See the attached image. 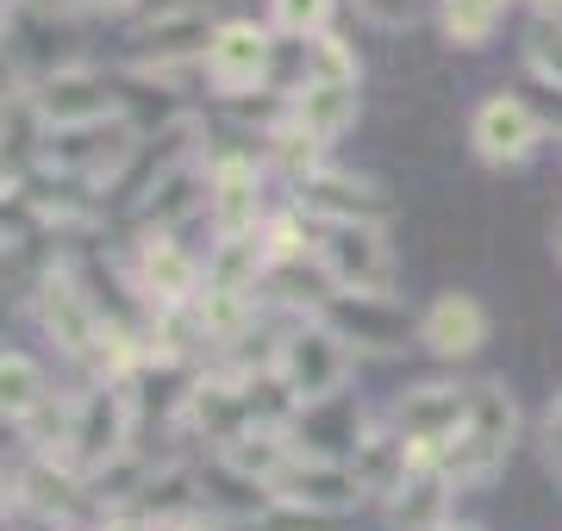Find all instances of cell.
Segmentation results:
<instances>
[{"label":"cell","mask_w":562,"mask_h":531,"mask_svg":"<svg viewBox=\"0 0 562 531\" xmlns=\"http://www.w3.org/2000/svg\"><path fill=\"white\" fill-rule=\"evenodd\" d=\"M513 444H519V400H513V388L506 382H475L469 388V419L443 444L438 470L450 475V488H487L506 470Z\"/></svg>","instance_id":"6da1fadb"},{"label":"cell","mask_w":562,"mask_h":531,"mask_svg":"<svg viewBox=\"0 0 562 531\" xmlns=\"http://www.w3.org/2000/svg\"><path fill=\"white\" fill-rule=\"evenodd\" d=\"M350 350L357 344H350L331 319L306 313V319H294V326L281 331V344H276L269 363H276L288 400H294V407H313V400H331V394L350 388V369H357Z\"/></svg>","instance_id":"7a4b0ae2"},{"label":"cell","mask_w":562,"mask_h":531,"mask_svg":"<svg viewBox=\"0 0 562 531\" xmlns=\"http://www.w3.org/2000/svg\"><path fill=\"white\" fill-rule=\"evenodd\" d=\"M313 263H319L325 287H344V294H394V250H387V231L369 219H325L319 238H313Z\"/></svg>","instance_id":"3957f363"},{"label":"cell","mask_w":562,"mask_h":531,"mask_svg":"<svg viewBox=\"0 0 562 531\" xmlns=\"http://www.w3.org/2000/svg\"><path fill=\"white\" fill-rule=\"evenodd\" d=\"M32 313H38L44 338L69 357V363H88L94 369V357H101V331H106V313L101 301L81 287L76 269H44L38 287H32Z\"/></svg>","instance_id":"277c9868"},{"label":"cell","mask_w":562,"mask_h":531,"mask_svg":"<svg viewBox=\"0 0 562 531\" xmlns=\"http://www.w3.org/2000/svg\"><path fill=\"white\" fill-rule=\"evenodd\" d=\"M138 150V132L125 120L101 125H69V132H44V169H57L81 188H113Z\"/></svg>","instance_id":"5b68a950"},{"label":"cell","mask_w":562,"mask_h":531,"mask_svg":"<svg viewBox=\"0 0 562 531\" xmlns=\"http://www.w3.org/2000/svg\"><path fill=\"white\" fill-rule=\"evenodd\" d=\"M206 88L225 94V101H244V94H257L269 82V69H276V25H257V20H220L213 44H206Z\"/></svg>","instance_id":"8992f818"},{"label":"cell","mask_w":562,"mask_h":531,"mask_svg":"<svg viewBox=\"0 0 562 531\" xmlns=\"http://www.w3.org/2000/svg\"><path fill=\"white\" fill-rule=\"evenodd\" d=\"M25 101H32L38 132H69V125L120 120V94H113V82H106L101 69H88V63H63V69H50Z\"/></svg>","instance_id":"52a82bcc"},{"label":"cell","mask_w":562,"mask_h":531,"mask_svg":"<svg viewBox=\"0 0 562 531\" xmlns=\"http://www.w3.org/2000/svg\"><path fill=\"white\" fill-rule=\"evenodd\" d=\"M138 407H132V382H101V388L76 394V431H69V470H101L106 456H120L132 444Z\"/></svg>","instance_id":"ba28073f"},{"label":"cell","mask_w":562,"mask_h":531,"mask_svg":"<svg viewBox=\"0 0 562 531\" xmlns=\"http://www.w3.org/2000/svg\"><path fill=\"white\" fill-rule=\"evenodd\" d=\"M213 32H220L213 0H169V7H157V13L132 32V44H138V69H176V63L206 57Z\"/></svg>","instance_id":"9c48e42d"},{"label":"cell","mask_w":562,"mask_h":531,"mask_svg":"<svg viewBox=\"0 0 562 531\" xmlns=\"http://www.w3.org/2000/svg\"><path fill=\"white\" fill-rule=\"evenodd\" d=\"M206 219L213 231H257L262 213V150H213L206 157Z\"/></svg>","instance_id":"30bf717a"},{"label":"cell","mask_w":562,"mask_h":531,"mask_svg":"<svg viewBox=\"0 0 562 531\" xmlns=\"http://www.w3.org/2000/svg\"><path fill=\"white\" fill-rule=\"evenodd\" d=\"M469 144H475V157L494 169H519L538 157L543 144V120L538 106L519 101V94H487L475 113H469Z\"/></svg>","instance_id":"8fae6325"},{"label":"cell","mask_w":562,"mask_h":531,"mask_svg":"<svg viewBox=\"0 0 562 531\" xmlns=\"http://www.w3.org/2000/svg\"><path fill=\"white\" fill-rule=\"evenodd\" d=\"M132 287H138L144 313L150 307H188V301H201L206 263H194V257L176 245V231H144L138 257H132Z\"/></svg>","instance_id":"7c38bea8"},{"label":"cell","mask_w":562,"mask_h":531,"mask_svg":"<svg viewBox=\"0 0 562 531\" xmlns=\"http://www.w3.org/2000/svg\"><path fill=\"white\" fill-rule=\"evenodd\" d=\"M269 500H288V507H313V512H350L362 507L369 494H362L357 470L344 463V456H325V450H301L288 470L269 482Z\"/></svg>","instance_id":"4fadbf2b"},{"label":"cell","mask_w":562,"mask_h":531,"mask_svg":"<svg viewBox=\"0 0 562 531\" xmlns=\"http://www.w3.org/2000/svg\"><path fill=\"white\" fill-rule=\"evenodd\" d=\"M313 313L331 319L350 344L375 350V357H394V350H406V338H419V326H406V313L394 307V294H344V287H331V294H319Z\"/></svg>","instance_id":"5bb4252c"},{"label":"cell","mask_w":562,"mask_h":531,"mask_svg":"<svg viewBox=\"0 0 562 531\" xmlns=\"http://www.w3.org/2000/svg\"><path fill=\"white\" fill-rule=\"evenodd\" d=\"M294 206H301L306 219H369L382 225L394 213L382 182H369V176H350V169H306L301 182H294Z\"/></svg>","instance_id":"9a60e30c"},{"label":"cell","mask_w":562,"mask_h":531,"mask_svg":"<svg viewBox=\"0 0 562 531\" xmlns=\"http://www.w3.org/2000/svg\"><path fill=\"white\" fill-rule=\"evenodd\" d=\"M181 426L194 431L201 444H232L244 426H257V407H250V388H244V375H206L188 388L181 400Z\"/></svg>","instance_id":"2e32d148"},{"label":"cell","mask_w":562,"mask_h":531,"mask_svg":"<svg viewBox=\"0 0 562 531\" xmlns=\"http://www.w3.org/2000/svg\"><path fill=\"white\" fill-rule=\"evenodd\" d=\"M413 326H419V344L431 350V357H443V363H469V357L487 344V331H494L487 326V307L475 294H462V287L438 294Z\"/></svg>","instance_id":"e0dca14e"},{"label":"cell","mask_w":562,"mask_h":531,"mask_svg":"<svg viewBox=\"0 0 562 531\" xmlns=\"http://www.w3.org/2000/svg\"><path fill=\"white\" fill-rule=\"evenodd\" d=\"M462 419H469V388H450V382H425V388L401 394V407H394V431L413 444H431L438 456L462 431Z\"/></svg>","instance_id":"ac0fdd59"},{"label":"cell","mask_w":562,"mask_h":531,"mask_svg":"<svg viewBox=\"0 0 562 531\" xmlns=\"http://www.w3.org/2000/svg\"><path fill=\"white\" fill-rule=\"evenodd\" d=\"M188 213H206V163H194V157H188V163H176L138 206H132L138 238H144V231H176Z\"/></svg>","instance_id":"d6986e66"},{"label":"cell","mask_w":562,"mask_h":531,"mask_svg":"<svg viewBox=\"0 0 562 531\" xmlns=\"http://www.w3.org/2000/svg\"><path fill=\"white\" fill-rule=\"evenodd\" d=\"M344 463L357 470V482H362V494H369V500H387L394 488H406V482L419 475V470H413V450H406L401 431H362L357 450H350Z\"/></svg>","instance_id":"ffe728a7"},{"label":"cell","mask_w":562,"mask_h":531,"mask_svg":"<svg viewBox=\"0 0 562 531\" xmlns=\"http://www.w3.org/2000/svg\"><path fill=\"white\" fill-rule=\"evenodd\" d=\"M288 113L313 132L319 144H338L350 125H357L362 101H357V82H301L288 94Z\"/></svg>","instance_id":"44dd1931"},{"label":"cell","mask_w":562,"mask_h":531,"mask_svg":"<svg viewBox=\"0 0 562 531\" xmlns=\"http://www.w3.org/2000/svg\"><path fill=\"white\" fill-rule=\"evenodd\" d=\"M450 475L443 470H425V475H413L406 488H394L382 500L387 507V519H394V531H438L443 519H450Z\"/></svg>","instance_id":"7402d4cb"},{"label":"cell","mask_w":562,"mask_h":531,"mask_svg":"<svg viewBox=\"0 0 562 531\" xmlns=\"http://www.w3.org/2000/svg\"><path fill=\"white\" fill-rule=\"evenodd\" d=\"M294 438H301V450H325V456H350L362 438V413L344 407V394H331V400H313V407H301V426H294Z\"/></svg>","instance_id":"603a6c76"},{"label":"cell","mask_w":562,"mask_h":531,"mask_svg":"<svg viewBox=\"0 0 562 531\" xmlns=\"http://www.w3.org/2000/svg\"><path fill=\"white\" fill-rule=\"evenodd\" d=\"M44 400H50L44 369L25 350H0V426H25Z\"/></svg>","instance_id":"cb8c5ba5"},{"label":"cell","mask_w":562,"mask_h":531,"mask_svg":"<svg viewBox=\"0 0 562 531\" xmlns=\"http://www.w3.org/2000/svg\"><path fill=\"white\" fill-rule=\"evenodd\" d=\"M506 20V0H443L438 7V32L450 50H482Z\"/></svg>","instance_id":"d4e9b609"},{"label":"cell","mask_w":562,"mask_h":531,"mask_svg":"<svg viewBox=\"0 0 562 531\" xmlns=\"http://www.w3.org/2000/svg\"><path fill=\"white\" fill-rule=\"evenodd\" d=\"M331 13H338V0H269V25L281 38H301V44L331 32Z\"/></svg>","instance_id":"484cf974"},{"label":"cell","mask_w":562,"mask_h":531,"mask_svg":"<svg viewBox=\"0 0 562 531\" xmlns=\"http://www.w3.org/2000/svg\"><path fill=\"white\" fill-rule=\"evenodd\" d=\"M357 76H362V63L338 32L306 38V82H357Z\"/></svg>","instance_id":"4316f807"},{"label":"cell","mask_w":562,"mask_h":531,"mask_svg":"<svg viewBox=\"0 0 562 531\" xmlns=\"http://www.w3.org/2000/svg\"><path fill=\"white\" fill-rule=\"evenodd\" d=\"M250 531H344V512H313V507L269 500V507L250 519Z\"/></svg>","instance_id":"83f0119b"},{"label":"cell","mask_w":562,"mask_h":531,"mask_svg":"<svg viewBox=\"0 0 562 531\" xmlns=\"http://www.w3.org/2000/svg\"><path fill=\"white\" fill-rule=\"evenodd\" d=\"M525 63H531V76L550 88H562V25L543 20L531 38H525Z\"/></svg>","instance_id":"f1b7e54d"},{"label":"cell","mask_w":562,"mask_h":531,"mask_svg":"<svg viewBox=\"0 0 562 531\" xmlns=\"http://www.w3.org/2000/svg\"><path fill=\"white\" fill-rule=\"evenodd\" d=\"M362 20H375L382 32H406V25L419 20V0H357Z\"/></svg>","instance_id":"f546056e"},{"label":"cell","mask_w":562,"mask_h":531,"mask_svg":"<svg viewBox=\"0 0 562 531\" xmlns=\"http://www.w3.org/2000/svg\"><path fill=\"white\" fill-rule=\"evenodd\" d=\"M13 7L38 13V20H69V13H81V0H13Z\"/></svg>","instance_id":"4dcf8cb0"},{"label":"cell","mask_w":562,"mask_h":531,"mask_svg":"<svg viewBox=\"0 0 562 531\" xmlns=\"http://www.w3.org/2000/svg\"><path fill=\"white\" fill-rule=\"evenodd\" d=\"M543 450H550V463L562 456V394H557V407H550V419H543Z\"/></svg>","instance_id":"1f68e13d"},{"label":"cell","mask_w":562,"mask_h":531,"mask_svg":"<svg viewBox=\"0 0 562 531\" xmlns=\"http://www.w3.org/2000/svg\"><path fill=\"white\" fill-rule=\"evenodd\" d=\"M20 500H25V488H20V475H13V470H0V519H7V512L20 507Z\"/></svg>","instance_id":"d6a6232c"},{"label":"cell","mask_w":562,"mask_h":531,"mask_svg":"<svg viewBox=\"0 0 562 531\" xmlns=\"http://www.w3.org/2000/svg\"><path fill=\"white\" fill-rule=\"evenodd\" d=\"M157 526L162 531H220V526H213V512H206V519H201V512H181V519H157Z\"/></svg>","instance_id":"836d02e7"},{"label":"cell","mask_w":562,"mask_h":531,"mask_svg":"<svg viewBox=\"0 0 562 531\" xmlns=\"http://www.w3.org/2000/svg\"><path fill=\"white\" fill-rule=\"evenodd\" d=\"M13 194H20V169L7 163V150H0V206L13 201Z\"/></svg>","instance_id":"e575fe53"},{"label":"cell","mask_w":562,"mask_h":531,"mask_svg":"<svg viewBox=\"0 0 562 531\" xmlns=\"http://www.w3.org/2000/svg\"><path fill=\"white\" fill-rule=\"evenodd\" d=\"M81 7H88V13H132L138 0H81Z\"/></svg>","instance_id":"d590c367"},{"label":"cell","mask_w":562,"mask_h":531,"mask_svg":"<svg viewBox=\"0 0 562 531\" xmlns=\"http://www.w3.org/2000/svg\"><path fill=\"white\" fill-rule=\"evenodd\" d=\"M531 7H538L543 20H562V0H531Z\"/></svg>","instance_id":"8d00e7d4"},{"label":"cell","mask_w":562,"mask_h":531,"mask_svg":"<svg viewBox=\"0 0 562 531\" xmlns=\"http://www.w3.org/2000/svg\"><path fill=\"white\" fill-rule=\"evenodd\" d=\"M438 531H482V526H457V519H443V526Z\"/></svg>","instance_id":"74e56055"},{"label":"cell","mask_w":562,"mask_h":531,"mask_svg":"<svg viewBox=\"0 0 562 531\" xmlns=\"http://www.w3.org/2000/svg\"><path fill=\"white\" fill-rule=\"evenodd\" d=\"M550 245H557V263H562V219H557V238H550Z\"/></svg>","instance_id":"f35d334b"},{"label":"cell","mask_w":562,"mask_h":531,"mask_svg":"<svg viewBox=\"0 0 562 531\" xmlns=\"http://www.w3.org/2000/svg\"><path fill=\"white\" fill-rule=\"evenodd\" d=\"M0 20H7V0H0Z\"/></svg>","instance_id":"ab89813d"}]
</instances>
